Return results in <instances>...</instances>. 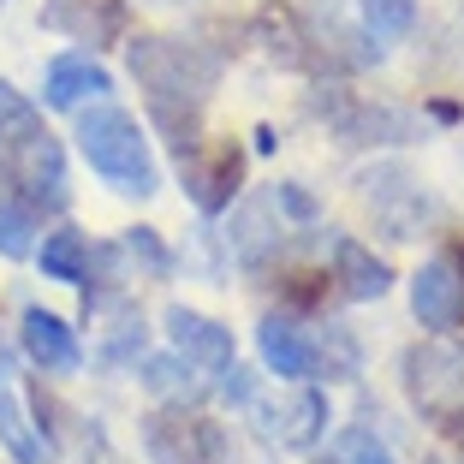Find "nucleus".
Masks as SVG:
<instances>
[{
    "label": "nucleus",
    "instance_id": "f257e3e1",
    "mask_svg": "<svg viewBox=\"0 0 464 464\" xmlns=\"http://www.w3.org/2000/svg\"><path fill=\"white\" fill-rule=\"evenodd\" d=\"M125 66H131L137 90L150 120L167 131L173 155H191L203 143V108L220 83L227 54L208 42H185V36H131L125 42Z\"/></svg>",
    "mask_w": 464,
    "mask_h": 464
},
{
    "label": "nucleus",
    "instance_id": "f03ea898",
    "mask_svg": "<svg viewBox=\"0 0 464 464\" xmlns=\"http://www.w3.org/2000/svg\"><path fill=\"white\" fill-rule=\"evenodd\" d=\"M78 155L90 161V173L108 179L120 197H137V203H150L161 191V167H155V150H150V131L131 120L125 108L113 102H96V108H83L78 125Z\"/></svg>",
    "mask_w": 464,
    "mask_h": 464
},
{
    "label": "nucleus",
    "instance_id": "7ed1b4c3",
    "mask_svg": "<svg viewBox=\"0 0 464 464\" xmlns=\"http://www.w3.org/2000/svg\"><path fill=\"white\" fill-rule=\"evenodd\" d=\"M399 387L405 405L435 429H464V345L452 334H429V340L405 345L399 357Z\"/></svg>",
    "mask_w": 464,
    "mask_h": 464
},
{
    "label": "nucleus",
    "instance_id": "20e7f679",
    "mask_svg": "<svg viewBox=\"0 0 464 464\" xmlns=\"http://www.w3.org/2000/svg\"><path fill=\"white\" fill-rule=\"evenodd\" d=\"M357 203H363L369 227L393 238V245H411L423 238V227L440 220V197L423 185V173L405 161H369L357 173Z\"/></svg>",
    "mask_w": 464,
    "mask_h": 464
},
{
    "label": "nucleus",
    "instance_id": "39448f33",
    "mask_svg": "<svg viewBox=\"0 0 464 464\" xmlns=\"http://www.w3.org/2000/svg\"><path fill=\"white\" fill-rule=\"evenodd\" d=\"M137 440H143L150 464H227V447H232L227 423L179 405H155L137 423Z\"/></svg>",
    "mask_w": 464,
    "mask_h": 464
},
{
    "label": "nucleus",
    "instance_id": "423d86ee",
    "mask_svg": "<svg viewBox=\"0 0 464 464\" xmlns=\"http://www.w3.org/2000/svg\"><path fill=\"white\" fill-rule=\"evenodd\" d=\"M250 417H256L262 440H274V447H286V452H310V447H322V435H328L334 405H328L322 387L286 382V393H280V399H256Z\"/></svg>",
    "mask_w": 464,
    "mask_h": 464
},
{
    "label": "nucleus",
    "instance_id": "0eeeda50",
    "mask_svg": "<svg viewBox=\"0 0 464 464\" xmlns=\"http://www.w3.org/2000/svg\"><path fill=\"white\" fill-rule=\"evenodd\" d=\"M179 179H185V197L197 203V215H232V203L245 191V150L232 137H203L191 155H179Z\"/></svg>",
    "mask_w": 464,
    "mask_h": 464
},
{
    "label": "nucleus",
    "instance_id": "6e6552de",
    "mask_svg": "<svg viewBox=\"0 0 464 464\" xmlns=\"http://www.w3.org/2000/svg\"><path fill=\"white\" fill-rule=\"evenodd\" d=\"M227 256L238 262L245 274H274V268H286V227H274V203L268 197H250V203L232 208L227 220Z\"/></svg>",
    "mask_w": 464,
    "mask_h": 464
},
{
    "label": "nucleus",
    "instance_id": "1a4fd4ad",
    "mask_svg": "<svg viewBox=\"0 0 464 464\" xmlns=\"http://www.w3.org/2000/svg\"><path fill=\"white\" fill-rule=\"evenodd\" d=\"M334 137L340 143H369V150H382V143H417L423 137V113L405 108V102H345L334 113Z\"/></svg>",
    "mask_w": 464,
    "mask_h": 464
},
{
    "label": "nucleus",
    "instance_id": "9d476101",
    "mask_svg": "<svg viewBox=\"0 0 464 464\" xmlns=\"http://www.w3.org/2000/svg\"><path fill=\"white\" fill-rule=\"evenodd\" d=\"M108 96H113V72L102 66L96 54H83V48L54 54L48 72H42V102L54 113H83V108H96V102H108Z\"/></svg>",
    "mask_w": 464,
    "mask_h": 464
},
{
    "label": "nucleus",
    "instance_id": "9b49d317",
    "mask_svg": "<svg viewBox=\"0 0 464 464\" xmlns=\"http://www.w3.org/2000/svg\"><path fill=\"white\" fill-rule=\"evenodd\" d=\"M161 328H167V345H173L179 357H191L197 369H208V375H220L227 363H238L232 328H227V322H215V315H203V310H191V304H167Z\"/></svg>",
    "mask_w": 464,
    "mask_h": 464
},
{
    "label": "nucleus",
    "instance_id": "f8f14e48",
    "mask_svg": "<svg viewBox=\"0 0 464 464\" xmlns=\"http://www.w3.org/2000/svg\"><path fill=\"white\" fill-rule=\"evenodd\" d=\"M411 315H417L429 334H452L464 322V274L447 250L429 256L423 268L411 274Z\"/></svg>",
    "mask_w": 464,
    "mask_h": 464
},
{
    "label": "nucleus",
    "instance_id": "ddd939ff",
    "mask_svg": "<svg viewBox=\"0 0 464 464\" xmlns=\"http://www.w3.org/2000/svg\"><path fill=\"white\" fill-rule=\"evenodd\" d=\"M18 345H24V357L42 369V375H78V369H83L78 328H72L60 310L24 304V315H18Z\"/></svg>",
    "mask_w": 464,
    "mask_h": 464
},
{
    "label": "nucleus",
    "instance_id": "4468645a",
    "mask_svg": "<svg viewBox=\"0 0 464 464\" xmlns=\"http://www.w3.org/2000/svg\"><path fill=\"white\" fill-rule=\"evenodd\" d=\"M256 357L280 382H315V334L292 310H268L256 322Z\"/></svg>",
    "mask_w": 464,
    "mask_h": 464
},
{
    "label": "nucleus",
    "instance_id": "2eb2a0df",
    "mask_svg": "<svg viewBox=\"0 0 464 464\" xmlns=\"http://www.w3.org/2000/svg\"><path fill=\"white\" fill-rule=\"evenodd\" d=\"M328 280H334V292L352 298V304H375V298L393 292L387 256H375V245H363V238H352V232L328 238Z\"/></svg>",
    "mask_w": 464,
    "mask_h": 464
},
{
    "label": "nucleus",
    "instance_id": "dca6fc26",
    "mask_svg": "<svg viewBox=\"0 0 464 464\" xmlns=\"http://www.w3.org/2000/svg\"><path fill=\"white\" fill-rule=\"evenodd\" d=\"M137 382H143V393H150L155 405H179V411H197L208 393H215V382H208L191 357H179L173 345L143 357V363H137Z\"/></svg>",
    "mask_w": 464,
    "mask_h": 464
},
{
    "label": "nucleus",
    "instance_id": "f3484780",
    "mask_svg": "<svg viewBox=\"0 0 464 464\" xmlns=\"http://www.w3.org/2000/svg\"><path fill=\"white\" fill-rule=\"evenodd\" d=\"M42 24L72 36V42L102 48V42L125 36V0H48L42 6Z\"/></svg>",
    "mask_w": 464,
    "mask_h": 464
},
{
    "label": "nucleus",
    "instance_id": "a211bd4d",
    "mask_svg": "<svg viewBox=\"0 0 464 464\" xmlns=\"http://www.w3.org/2000/svg\"><path fill=\"white\" fill-rule=\"evenodd\" d=\"M250 36H256V48L274 60V66L286 72H304L322 60V42H310V30L298 24V13H286V6H262L256 24H250Z\"/></svg>",
    "mask_w": 464,
    "mask_h": 464
},
{
    "label": "nucleus",
    "instance_id": "6ab92c4d",
    "mask_svg": "<svg viewBox=\"0 0 464 464\" xmlns=\"http://www.w3.org/2000/svg\"><path fill=\"white\" fill-rule=\"evenodd\" d=\"M96 315H108V328L96 334V363L102 369H137L150 357V328H143V310H137L131 298L102 304Z\"/></svg>",
    "mask_w": 464,
    "mask_h": 464
},
{
    "label": "nucleus",
    "instance_id": "aec40b11",
    "mask_svg": "<svg viewBox=\"0 0 464 464\" xmlns=\"http://www.w3.org/2000/svg\"><path fill=\"white\" fill-rule=\"evenodd\" d=\"M0 447H6L13 464H54L60 459L54 440H48V429L36 423V411H30L13 387H0Z\"/></svg>",
    "mask_w": 464,
    "mask_h": 464
},
{
    "label": "nucleus",
    "instance_id": "412c9836",
    "mask_svg": "<svg viewBox=\"0 0 464 464\" xmlns=\"http://www.w3.org/2000/svg\"><path fill=\"white\" fill-rule=\"evenodd\" d=\"M36 268H42V280H54V286H83V268H90V238H83L78 227L42 232Z\"/></svg>",
    "mask_w": 464,
    "mask_h": 464
},
{
    "label": "nucleus",
    "instance_id": "4be33fe9",
    "mask_svg": "<svg viewBox=\"0 0 464 464\" xmlns=\"http://www.w3.org/2000/svg\"><path fill=\"white\" fill-rule=\"evenodd\" d=\"M315 375L322 382H357L363 375V340L345 322H322V334H315Z\"/></svg>",
    "mask_w": 464,
    "mask_h": 464
},
{
    "label": "nucleus",
    "instance_id": "5701e85b",
    "mask_svg": "<svg viewBox=\"0 0 464 464\" xmlns=\"http://www.w3.org/2000/svg\"><path fill=\"white\" fill-rule=\"evenodd\" d=\"M120 245H125V262H131L137 280H173L179 256H173V245H167L155 227H125Z\"/></svg>",
    "mask_w": 464,
    "mask_h": 464
},
{
    "label": "nucleus",
    "instance_id": "b1692460",
    "mask_svg": "<svg viewBox=\"0 0 464 464\" xmlns=\"http://www.w3.org/2000/svg\"><path fill=\"white\" fill-rule=\"evenodd\" d=\"M48 125H42V108L18 90V83L0 78V155L18 150V143H30V137H42Z\"/></svg>",
    "mask_w": 464,
    "mask_h": 464
},
{
    "label": "nucleus",
    "instance_id": "393cba45",
    "mask_svg": "<svg viewBox=\"0 0 464 464\" xmlns=\"http://www.w3.org/2000/svg\"><path fill=\"white\" fill-rule=\"evenodd\" d=\"M357 24L369 42H405L417 30V0H357Z\"/></svg>",
    "mask_w": 464,
    "mask_h": 464
},
{
    "label": "nucleus",
    "instance_id": "a878e982",
    "mask_svg": "<svg viewBox=\"0 0 464 464\" xmlns=\"http://www.w3.org/2000/svg\"><path fill=\"white\" fill-rule=\"evenodd\" d=\"M0 256L6 262H24L36 256V208L24 203V197H0Z\"/></svg>",
    "mask_w": 464,
    "mask_h": 464
},
{
    "label": "nucleus",
    "instance_id": "bb28decb",
    "mask_svg": "<svg viewBox=\"0 0 464 464\" xmlns=\"http://www.w3.org/2000/svg\"><path fill=\"white\" fill-rule=\"evenodd\" d=\"M334 464H399V459L369 423H345L334 429Z\"/></svg>",
    "mask_w": 464,
    "mask_h": 464
},
{
    "label": "nucleus",
    "instance_id": "cd10ccee",
    "mask_svg": "<svg viewBox=\"0 0 464 464\" xmlns=\"http://www.w3.org/2000/svg\"><path fill=\"white\" fill-rule=\"evenodd\" d=\"M268 203H274V215L292 220V227H315V220H322V203H315V197L304 191L298 179H280V185L268 191Z\"/></svg>",
    "mask_w": 464,
    "mask_h": 464
},
{
    "label": "nucleus",
    "instance_id": "c85d7f7f",
    "mask_svg": "<svg viewBox=\"0 0 464 464\" xmlns=\"http://www.w3.org/2000/svg\"><path fill=\"white\" fill-rule=\"evenodd\" d=\"M215 393L227 399L232 411H250V405L262 399V387H256V369H245V363H227V369L215 375Z\"/></svg>",
    "mask_w": 464,
    "mask_h": 464
},
{
    "label": "nucleus",
    "instance_id": "c756f323",
    "mask_svg": "<svg viewBox=\"0 0 464 464\" xmlns=\"http://www.w3.org/2000/svg\"><path fill=\"white\" fill-rule=\"evenodd\" d=\"M18 363H24V345H18V334L0 328V387L18 382Z\"/></svg>",
    "mask_w": 464,
    "mask_h": 464
},
{
    "label": "nucleus",
    "instance_id": "7c9ffc66",
    "mask_svg": "<svg viewBox=\"0 0 464 464\" xmlns=\"http://www.w3.org/2000/svg\"><path fill=\"white\" fill-rule=\"evenodd\" d=\"M423 113H429V120H440V125H459L464 120V108H459V102H447V96H435Z\"/></svg>",
    "mask_w": 464,
    "mask_h": 464
}]
</instances>
